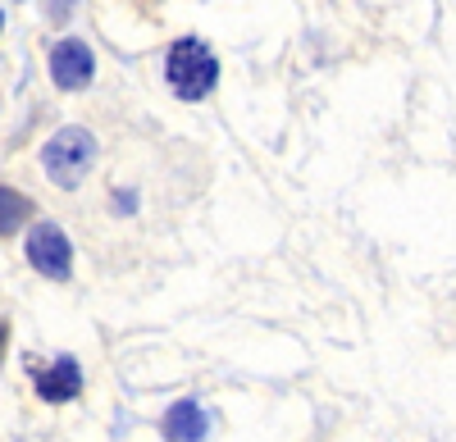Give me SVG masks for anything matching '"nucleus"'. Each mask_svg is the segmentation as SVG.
<instances>
[{
	"instance_id": "nucleus-10",
	"label": "nucleus",
	"mask_w": 456,
	"mask_h": 442,
	"mask_svg": "<svg viewBox=\"0 0 456 442\" xmlns=\"http://www.w3.org/2000/svg\"><path fill=\"white\" fill-rule=\"evenodd\" d=\"M0 28H5V14H0Z\"/></svg>"
},
{
	"instance_id": "nucleus-9",
	"label": "nucleus",
	"mask_w": 456,
	"mask_h": 442,
	"mask_svg": "<svg viewBox=\"0 0 456 442\" xmlns=\"http://www.w3.org/2000/svg\"><path fill=\"white\" fill-rule=\"evenodd\" d=\"M5 342H10V324H0V356H5Z\"/></svg>"
},
{
	"instance_id": "nucleus-7",
	"label": "nucleus",
	"mask_w": 456,
	"mask_h": 442,
	"mask_svg": "<svg viewBox=\"0 0 456 442\" xmlns=\"http://www.w3.org/2000/svg\"><path fill=\"white\" fill-rule=\"evenodd\" d=\"M28 219H32V201L23 192H14V188H0V237L19 233Z\"/></svg>"
},
{
	"instance_id": "nucleus-3",
	"label": "nucleus",
	"mask_w": 456,
	"mask_h": 442,
	"mask_svg": "<svg viewBox=\"0 0 456 442\" xmlns=\"http://www.w3.org/2000/svg\"><path fill=\"white\" fill-rule=\"evenodd\" d=\"M28 265L42 278H55V283H64L73 274V246H69L60 224L42 219V224L28 229Z\"/></svg>"
},
{
	"instance_id": "nucleus-8",
	"label": "nucleus",
	"mask_w": 456,
	"mask_h": 442,
	"mask_svg": "<svg viewBox=\"0 0 456 442\" xmlns=\"http://www.w3.org/2000/svg\"><path fill=\"white\" fill-rule=\"evenodd\" d=\"M73 14V0H51V23H64Z\"/></svg>"
},
{
	"instance_id": "nucleus-6",
	"label": "nucleus",
	"mask_w": 456,
	"mask_h": 442,
	"mask_svg": "<svg viewBox=\"0 0 456 442\" xmlns=\"http://www.w3.org/2000/svg\"><path fill=\"white\" fill-rule=\"evenodd\" d=\"M160 429H165L169 442H201L206 429H210V415L201 411V401L183 397V401H174V406L165 411V424Z\"/></svg>"
},
{
	"instance_id": "nucleus-5",
	"label": "nucleus",
	"mask_w": 456,
	"mask_h": 442,
	"mask_svg": "<svg viewBox=\"0 0 456 442\" xmlns=\"http://www.w3.org/2000/svg\"><path fill=\"white\" fill-rule=\"evenodd\" d=\"M83 392V370L73 356H60L55 365H46L42 374H37V397L51 401V406H64V401H73Z\"/></svg>"
},
{
	"instance_id": "nucleus-1",
	"label": "nucleus",
	"mask_w": 456,
	"mask_h": 442,
	"mask_svg": "<svg viewBox=\"0 0 456 442\" xmlns=\"http://www.w3.org/2000/svg\"><path fill=\"white\" fill-rule=\"evenodd\" d=\"M165 78H169L178 100H206L215 92V83H219V60H215V51L201 42V36H183V42L169 46Z\"/></svg>"
},
{
	"instance_id": "nucleus-4",
	"label": "nucleus",
	"mask_w": 456,
	"mask_h": 442,
	"mask_svg": "<svg viewBox=\"0 0 456 442\" xmlns=\"http://www.w3.org/2000/svg\"><path fill=\"white\" fill-rule=\"evenodd\" d=\"M51 78H55L60 92H83L96 78V55H92V46L83 42V36H64V42H55Z\"/></svg>"
},
{
	"instance_id": "nucleus-2",
	"label": "nucleus",
	"mask_w": 456,
	"mask_h": 442,
	"mask_svg": "<svg viewBox=\"0 0 456 442\" xmlns=\"http://www.w3.org/2000/svg\"><path fill=\"white\" fill-rule=\"evenodd\" d=\"M96 156H101V146H96V137L87 133V128H60L46 146H42V169H46V178L55 182V188H64V192H73L78 182L92 173V165H96Z\"/></svg>"
}]
</instances>
